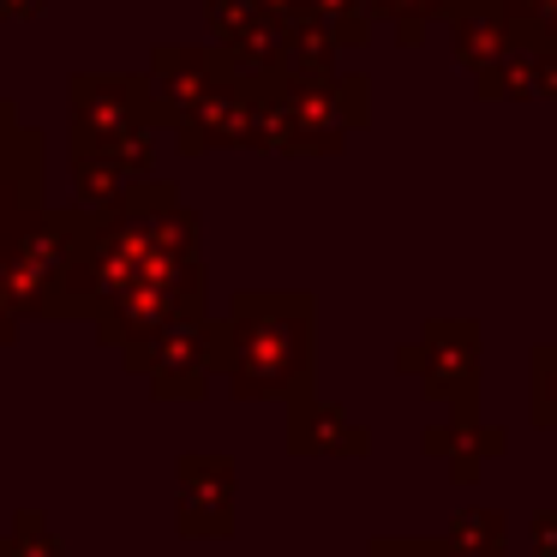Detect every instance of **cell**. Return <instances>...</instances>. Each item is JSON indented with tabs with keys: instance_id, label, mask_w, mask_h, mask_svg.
Segmentation results:
<instances>
[{
	"instance_id": "6da1fadb",
	"label": "cell",
	"mask_w": 557,
	"mask_h": 557,
	"mask_svg": "<svg viewBox=\"0 0 557 557\" xmlns=\"http://www.w3.org/2000/svg\"><path fill=\"white\" fill-rule=\"evenodd\" d=\"M186 264H198V210L181 198L174 181L145 174L121 193V205L97 216V240H90L73 288L61 294V318H90L97 324L138 282Z\"/></svg>"
},
{
	"instance_id": "7a4b0ae2",
	"label": "cell",
	"mask_w": 557,
	"mask_h": 557,
	"mask_svg": "<svg viewBox=\"0 0 557 557\" xmlns=\"http://www.w3.org/2000/svg\"><path fill=\"white\" fill-rule=\"evenodd\" d=\"M216 360L234 401L318 396V300L306 288H240L216 318Z\"/></svg>"
},
{
	"instance_id": "3957f363",
	"label": "cell",
	"mask_w": 557,
	"mask_h": 557,
	"mask_svg": "<svg viewBox=\"0 0 557 557\" xmlns=\"http://www.w3.org/2000/svg\"><path fill=\"white\" fill-rule=\"evenodd\" d=\"M66 102H73V157L114 162L133 181H145L150 157H157V133L169 126L150 78L145 73H78L66 85Z\"/></svg>"
},
{
	"instance_id": "277c9868",
	"label": "cell",
	"mask_w": 557,
	"mask_h": 557,
	"mask_svg": "<svg viewBox=\"0 0 557 557\" xmlns=\"http://www.w3.org/2000/svg\"><path fill=\"white\" fill-rule=\"evenodd\" d=\"M90 240H97V210H85V205L42 210L30 222L18 252H13V270H7L18 318H61V294L73 288Z\"/></svg>"
},
{
	"instance_id": "5b68a950",
	"label": "cell",
	"mask_w": 557,
	"mask_h": 557,
	"mask_svg": "<svg viewBox=\"0 0 557 557\" xmlns=\"http://www.w3.org/2000/svg\"><path fill=\"white\" fill-rule=\"evenodd\" d=\"M396 372L425 389V401L449 413H480V324L432 318L413 342L396 348Z\"/></svg>"
},
{
	"instance_id": "8992f818",
	"label": "cell",
	"mask_w": 557,
	"mask_h": 557,
	"mask_svg": "<svg viewBox=\"0 0 557 557\" xmlns=\"http://www.w3.org/2000/svg\"><path fill=\"white\" fill-rule=\"evenodd\" d=\"M294 114V145L300 157H336L366 121H372V85L360 73H306V78H276Z\"/></svg>"
},
{
	"instance_id": "52a82bcc",
	"label": "cell",
	"mask_w": 557,
	"mask_h": 557,
	"mask_svg": "<svg viewBox=\"0 0 557 557\" xmlns=\"http://www.w3.org/2000/svg\"><path fill=\"white\" fill-rule=\"evenodd\" d=\"M294 18H300V0H205L210 42L246 78H282Z\"/></svg>"
},
{
	"instance_id": "ba28073f",
	"label": "cell",
	"mask_w": 557,
	"mask_h": 557,
	"mask_svg": "<svg viewBox=\"0 0 557 557\" xmlns=\"http://www.w3.org/2000/svg\"><path fill=\"white\" fill-rule=\"evenodd\" d=\"M126 372L145 377L157 389V401H198L210 389V377H222L216 360V318H193V324H174L162 336L138 342L121 354Z\"/></svg>"
},
{
	"instance_id": "9c48e42d",
	"label": "cell",
	"mask_w": 557,
	"mask_h": 557,
	"mask_svg": "<svg viewBox=\"0 0 557 557\" xmlns=\"http://www.w3.org/2000/svg\"><path fill=\"white\" fill-rule=\"evenodd\" d=\"M193 318H205V270L186 264V270H162V276L138 282L126 300H114L109 312L97 318V342H109V348H138V342L162 336V330L174 324H193Z\"/></svg>"
},
{
	"instance_id": "30bf717a",
	"label": "cell",
	"mask_w": 557,
	"mask_h": 557,
	"mask_svg": "<svg viewBox=\"0 0 557 557\" xmlns=\"http://www.w3.org/2000/svg\"><path fill=\"white\" fill-rule=\"evenodd\" d=\"M174 528L181 540H228L234 533V461L222 449H193L174 468Z\"/></svg>"
},
{
	"instance_id": "8fae6325",
	"label": "cell",
	"mask_w": 557,
	"mask_h": 557,
	"mask_svg": "<svg viewBox=\"0 0 557 557\" xmlns=\"http://www.w3.org/2000/svg\"><path fill=\"white\" fill-rule=\"evenodd\" d=\"M145 78H150V90H157L162 114H169V126H174V121H186L222 78H234V61L216 42H162V49L150 54Z\"/></svg>"
},
{
	"instance_id": "7c38bea8",
	"label": "cell",
	"mask_w": 557,
	"mask_h": 557,
	"mask_svg": "<svg viewBox=\"0 0 557 557\" xmlns=\"http://www.w3.org/2000/svg\"><path fill=\"white\" fill-rule=\"evenodd\" d=\"M252 102H258V78L234 73L198 102L186 121H174V145L181 157H210V150H246L252 145Z\"/></svg>"
},
{
	"instance_id": "4fadbf2b",
	"label": "cell",
	"mask_w": 557,
	"mask_h": 557,
	"mask_svg": "<svg viewBox=\"0 0 557 557\" xmlns=\"http://www.w3.org/2000/svg\"><path fill=\"white\" fill-rule=\"evenodd\" d=\"M288 449L294 456H318V461H360L372 456V432L336 401L306 396L288 408Z\"/></svg>"
},
{
	"instance_id": "5bb4252c",
	"label": "cell",
	"mask_w": 557,
	"mask_h": 557,
	"mask_svg": "<svg viewBox=\"0 0 557 557\" xmlns=\"http://www.w3.org/2000/svg\"><path fill=\"white\" fill-rule=\"evenodd\" d=\"M420 449L432 461H444L456 485H473L485 473V461H497L509 449V432L504 425H485L480 413H449V420L420 432Z\"/></svg>"
},
{
	"instance_id": "9a60e30c",
	"label": "cell",
	"mask_w": 557,
	"mask_h": 557,
	"mask_svg": "<svg viewBox=\"0 0 557 557\" xmlns=\"http://www.w3.org/2000/svg\"><path fill=\"white\" fill-rule=\"evenodd\" d=\"M509 42H516V30L504 18V0H461V13L449 18V54L468 78H480Z\"/></svg>"
},
{
	"instance_id": "2e32d148",
	"label": "cell",
	"mask_w": 557,
	"mask_h": 557,
	"mask_svg": "<svg viewBox=\"0 0 557 557\" xmlns=\"http://www.w3.org/2000/svg\"><path fill=\"white\" fill-rule=\"evenodd\" d=\"M545 85H552V49H545V42H528V37H516L480 78H473V90H480L485 102H540Z\"/></svg>"
},
{
	"instance_id": "e0dca14e",
	"label": "cell",
	"mask_w": 557,
	"mask_h": 557,
	"mask_svg": "<svg viewBox=\"0 0 557 557\" xmlns=\"http://www.w3.org/2000/svg\"><path fill=\"white\" fill-rule=\"evenodd\" d=\"M444 545H449V557H504V545H509L504 509H485V504L456 509V521H449Z\"/></svg>"
},
{
	"instance_id": "ac0fdd59",
	"label": "cell",
	"mask_w": 557,
	"mask_h": 557,
	"mask_svg": "<svg viewBox=\"0 0 557 557\" xmlns=\"http://www.w3.org/2000/svg\"><path fill=\"white\" fill-rule=\"evenodd\" d=\"M377 25H396L401 42H425L432 25H449L461 13V0H366Z\"/></svg>"
},
{
	"instance_id": "d6986e66",
	"label": "cell",
	"mask_w": 557,
	"mask_h": 557,
	"mask_svg": "<svg viewBox=\"0 0 557 557\" xmlns=\"http://www.w3.org/2000/svg\"><path fill=\"white\" fill-rule=\"evenodd\" d=\"M300 13L318 18V25L342 42V54L366 49V42H372V30H377V18H372V7H366V0H300Z\"/></svg>"
},
{
	"instance_id": "ffe728a7",
	"label": "cell",
	"mask_w": 557,
	"mask_h": 557,
	"mask_svg": "<svg viewBox=\"0 0 557 557\" xmlns=\"http://www.w3.org/2000/svg\"><path fill=\"white\" fill-rule=\"evenodd\" d=\"M528 413L540 432H557V342L528 354Z\"/></svg>"
},
{
	"instance_id": "44dd1931",
	"label": "cell",
	"mask_w": 557,
	"mask_h": 557,
	"mask_svg": "<svg viewBox=\"0 0 557 557\" xmlns=\"http://www.w3.org/2000/svg\"><path fill=\"white\" fill-rule=\"evenodd\" d=\"M504 18L516 37L557 49V0H504Z\"/></svg>"
},
{
	"instance_id": "7402d4cb",
	"label": "cell",
	"mask_w": 557,
	"mask_h": 557,
	"mask_svg": "<svg viewBox=\"0 0 557 557\" xmlns=\"http://www.w3.org/2000/svg\"><path fill=\"white\" fill-rule=\"evenodd\" d=\"M7 545H13V557H66V545L54 540V528L42 521V509H18Z\"/></svg>"
},
{
	"instance_id": "603a6c76",
	"label": "cell",
	"mask_w": 557,
	"mask_h": 557,
	"mask_svg": "<svg viewBox=\"0 0 557 557\" xmlns=\"http://www.w3.org/2000/svg\"><path fill=\"white\" fill-rule=\"evenodd\" d=\"M366 557H449V545L420 540V533H377V540H366Z\"/></svg>"
},
{
	"instance_id": "cb8c5ba5",
	"label": "cell",
	"mask_w": 557,
	"mask_h": 557,
	"mask_svg": "<svg viewBox=\"0 0 557 557\" xmlns=\"http://www.w3.org/2000/svg\"><path fill=\"white\" fill-rule=\"evenodd\" d=\"M528 545H533V557H557V509H533Z\"/></svg>"
},
{
	"instance_id": "d4e9b609",
	"label": "cell",
	"mask_w": 557,
	"mask_h": 557,
	"mask_svg": "<svg viewBox=\"0 0 557 557\" xmlns=\"http://www.w3.org/2000/svg\"><path fill=\"white\" fill-rule=\"evenodd\" d=\"M49 13V0H0V25H30Z\"/></svg>"
},
{
	"instance_id": "484cf974",
	"label": "cell",
	"mask_w": 557,
	"mask_h": 557,
	"mask_svg": "<svg viewBox=\"0 0 557 557\" xmlns=\"http://www.w3.org/2000/svg\"><path fill=\"white\" fill-rule=\"evenodd\" d=\"M545 102H552V114H557V49H552V85H545Z\"/></svg>"
},
{
	"instance_id": "4316f807",
	"label": "cell",
	"mask_w": 557,
	"mask_h": 557,
	"mask_svg": "<svg viewBox=\"0 0 557 557\" xmlns=\"http://www.w3.org/2000/svg\"><path fill=\"white\" fill-rule=\"evenodd\" d=\"M0 557H13V545H7V540H0Z\"/></svg>"
}]
</instances>
